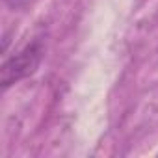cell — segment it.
Segmentation results:
<instances>
[{
  "instance_id": "6da1fadb",
  "label": "cell",
  "mask_w": 158,
  "mask_h": 158,
  "mask_svg": "<svg viewBox=\"0 0 158 158\" xmlns=\"http://www.w3.org/2000/svg\"><path fill=\"white\" fill-rule=\"evenodd\" d=\"M41 56H43V48L39 43H32L28 47H24L21 52H17L13 58L6 60L0 71V82L2 88H10L11 84L23 80V78L34 74L41 63Z\"/></svg>"
}]
</instances>
